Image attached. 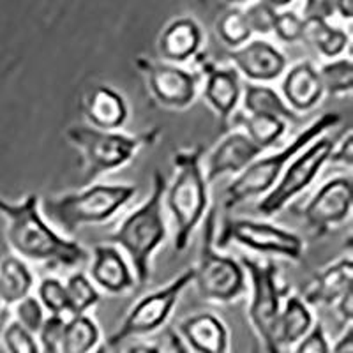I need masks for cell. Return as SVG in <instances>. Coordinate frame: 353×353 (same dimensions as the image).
Listing matches in <instances>:
<instances>
[{
  "instance_id": "ee69618b",
  "label": "cell",
  "mask_w": 353,
  "mask_h": 353,
  "mask_svg": "<svg viewBox=\"0 0 353 353\" xmlns=\"http://www.w3.org/2000/svg\"><path fill=\"white\" fill-rule=\"evenodd\" d=\"M125 353H161V350L152 345H134L131 346Z\"/></svg>"
},
{
  "instance_id": "7402d4cb",
  "label": "cell",
  "mask_w": 353,
  "mask_h": 353,
  "mask_svg": "<svg viewBox=\"0 0 353 353\" xmlns=\"http://www.w3.org/2000/svg\"><path fill=\"white\" fill-rule=\"evenodd\" d=\"M353 261L352 258H341L329 265L309 281L304 290L305 304H336L346 290L352 288Z\"/></svg>"
},
{
  "instance_id": "2e32d148",
  "label": "cell",
  "mask_w": 353,
  "mask_h": 353,
  "mask_svg": "<svg viewBox=\"0 0 353 353\" xmlns=\"http://www.w3.org/2000/svg\"><path fill=\"white\" fill-rule=\"evenodd\" d=\"M201 71L205 74L203 97L219 115L221 124L228 125L242 97L241 74L233 68H219L210 61H201Z\"/></svg>"
},
{
  "instance_id": "4fadbf2b",
  "label": "cell",
  "mask_w": 353,
  "mask_h": 353,
  "mask_svg": "<svg viewBox=\"0 0 353 353\" xmlns=\"http://www.w3.org/2000/svg\"><path fill=\"white\" fill-rule=\"evenodd\" d=\"M353 182L350 176H334L318 189L314 196L302 207L305 225L316 237L345 223L352 214Z\"/></svg>"
},
{
  "instance_id": "5b68a950",
  "label": "cell",
  "mask_w": 353,
  "mask_h": 353,
  "mask_svg": "<svg viewBox=\"0 0 353 353\" xmlns=\"http://www.w3.org/2000/svg\"><path fill=\"white\" fill-rule=\"evenodd\" d=\"M137 191V185L131 184H96L78 193L44 200L43 212L64 232L74 233L83 225L108 221L134 198Z\"/></svg>"
},
{
  "instance_id": "f6af8a7d",
  "label": "cell",
  "mask_w": 353,
  "mask_h": 353,
  "mask_svg": "<svg viewBox=\"0 0 353 353\" xmlns=\"http://www.w3.org/2000/svg\"><path fill=\"white\" fill-rule=\"evenodd\" d=\"M106 350H108L106 348V345H101V346H97L92 353H106Z\"/></svg>"
},
{
  "instance_id": "603a6c76",
  "label": "cell",
  "mask_w": 353,
  "mask_h": 353,
  "mask_svg": "<svg viewBox=\"0 0 353 353\" xmlns=\"http://www.w3.org/2000/svg\"><path fill=\"white\" fill-rule=\"evenodd\" d=\"M302 41L311 44L320 55L336 61L348 48L350 36L343 28L330 25L323 14H305Z\"/></svg>"
},
{
  "instance_id": "60d3db41",
  "label": "cell",
  "mask_w": 353,
  "mask_h": 353,
  "mask_svg": "<svg viewBox=\"0 0 353 353\" xmlns=\"http://www.w3.org/2000/svg\"><path fill=\"white\" fill-rule=\"evenodd\" d=\"M330 353H353V330L352 327L345 330L339 339L330 346Z\"/></svg>"
},
{
  "instance_id": "ab89813d",
  "label": "cell",
  "mask_w": 353,
  "mask_h": 353,
  "mask_svg": "<svg viewBox=\"0 0 353 353\" xmlns=\"http://www.w3.org/2000/svg\"><path fill=\"white\" fill-rule=\"evenodd\" d=\"M337 304V314L341 318V321L345 325H352V316H353V290H346L343 293L339 301L336 302Z\"/></svg>"
},
{
  "instance_id": "ffe728a7",
  "label": "cell",
  "mask_w": 353,
  "mask_h": 353,
  "mask_svg": "<svg viewBox=\"0 0 353 353\" xmlns=\"http://www.w3.org/2000/svg\"><path fill=\"white\" fill-rule=\"evenodd\" d=\"M182 341L196 353H232L225 321L212 313H198L179 325Z\"/></svg>"
},
{
  "instance_id": "cb8c5ba5",
  "label": "cell",
  "mask_w": 353,
  "mask_h": 353,
  "mask_svg": "<svg viewBox=\"0 0 353 353\" xmlns=\"http://www.w3.org/2000/svg\"><path fill=\"white\" fill-rule=\"evenodd\" d=\"M314 325V316L309 305L299 295H292L281 309L276 325V341L279 350L292 348Z\"/></svg>"
},
{
  "instance_id": "f35d334b",
  "label": "cell",
  "mask_w": 353,
  "mask_h": 353,
  "mask_svg": "<svg viewBox=\"0 0 353 353\" xmlns=\"http://www.w3.org/2000/svg\"><path fill=\"white\" fill-rule=\"evenodd\" d=\"M329 161L332 163H341L346 168H352L353 165V137L352 131H348L343 141L339 145H334L332 152H330Z\"/></svg>"
},
{
  "instance_id": "f1b7e54d",
  "label": "cell",
  "mask_w": 353,
  "mask_h": 353,
  "mask_svg": "<svg viewBox=\"0 0 353 353\" xmlns=\"http://www.w3.org/2000/svg\"><path fill=\"white\" fill-rule=\"evenodd\" d=\"M216 32L223 43L232 50H237L251 41V27L242 8H230L216 21Z\"/></svg>"
},
{
  "instance_id": "ba28073f",
  "label": "cell",
  "mask_w": 353,
  "mask_h": 353,
  "mask_svg": "<svg viewBox=\"0 0 353 353\" xmlns=\"http://www.w3.org/2000/svg\"><path fill=\"white\" fill-rule=\"evenodd\" d=\"M239 263L251 281L249 321L267 353H281L276 341V325L281 313V299L288 292V286L283 281L279 267L272 260L260 261L249 256H242Z\"/></svg>"
},
{
  "instance_id": "ac0fdd59",
  "label": "cell",
  "mask_w": 353,
  "mask_h": 353,
  "mask_svg": "<svg viewBox=\"0 0 353 353\" xmlns=\"http://www.w3.org/2000/svg\"><path fill=\"white\" fill-rule=\"evenodd\" d=\"M203 30L191 17H181L166 25L157 39V52L163 62L179 65L200 53Z\"/></svg>"
},
{
  "instance_id": "bcb514c9",
  "label": "cell",
  "mask_w": 353,
  "mask_h": 353,
  "mask_svg": "<svg viewBox=\"0 0 353 353\" xmlns=\"http://www.w3.org/2000/svg\"><path fill=\"white\" fill-rule=\"evenodd\" d=\"M2 305H4V304H2V297H0V307H2Z\"/></svg>"
},
{
  "instance_id": "3957f363",
  "label": "cell",
  "mask_w": 353,
  "mask_h": 353,
  "mask_svg": "<svg viewBox=\"0 0 353 353\" xmlns=\"http://www.w3.org/2000/svg\"><path fill=\"white\" fill-rule=\"evenodd\" d=\"M203 154L205 149L201 145L173 154L176 172L172 185L166 188L165 198L175 225L173 249L176 253H182L188 248L191 235L209 209V182L201 168Z\"/></svg>"
},
{
  "instance_id": "4316f807",
  "label": "cell",
  "mask_w": 353,
  "mask_h": 353,
  "mask_svg": "<svg viewBox=\"0 0 353 353\" xmlns=\"http://www.w3.org/2000/svg\"><path fill=\"white\" fill-rule=\"evenodd\" d=\"M101 330L87 314L71 316L65 321L61 353H92L99 346Z\"/></svg>"
},
{
  "instance_id": "7c38bea8",
  "label": "cell",
  "mask_w": 353,
  "mask_h": 353,
  "mask_svg": "<svg viewBox=\"0 0 353 353\" xmlns=\"http://www.w3.org/2000/svg\"><path fill=\"white\" fill-rule=\"evenodd\" d=\"M134 64L147 78L150 94L161 106L185 110L193 105L198 94L194 72L166 62L150 61L147 57H140Z\"/></svg>"
},
{
  "instance_id": "9c48e42d",
  "label": "cell",
  "mask_w": 353,
  "mask_h": 353,
  "mask_svg": "<svg viewBox=\"0 0 353 353\" xmlns=\"http://www.w3.org/2000/svg\"><path fill=\"white\" fill-rule=\"evenodd\" d=\"M334 145L336 140L323 134L307 145L301 154H297L295 159L286 166L276 185L258 203V212L263 217H272L281 212L293 198L299 196L304 189L313 184L323 165L329 163Z\"/></svg>"
},
{
  "instance_id": "4dcf8cb0",
  "label": "cell",
  "mask_w": 353,
  "mask_h": 353,
  "mask_svg": "<svg viewBox=\"0 0 353 353\" xmlns=\"http://www.w3.org/2000/svg\"><path fill=\"white\" fill-rule=\"evenodd\" d=\"M323 92L339 97L352 92L353 88V64L350 59H336L318 69Z\"/></svg>"
},
{
  "instance_id": "8fae6325",
  "label": "cell",
  "mask_w": 353,
  "mask_h": 353,
  "mask_svg": "<svg viewBox=\"0 0 353 353\" xmlns=\"http://www.w3.org/2000/svg\"><path fill=\"white\" fill-rule=\"evenodd\" d=\"M230 242L244 245L256 253L276 254L292 261H301L304 256V241L297 233L263 221H226L219 235H216V248H226Z\"/></svg>"
},
{
  "instance_id": "1f68e13d",
  "label": "cell",
  "mask_w": 353,
  "mask_h": 353,
  "mask_svg": "<svg viewBox=\"0 0 353 353\" xmlns=\"http://www.w3.org/2000/svg\"><path fill=\"white\" fill-rule=\"evenodd\" d=\"M37 301L43 305V309L50 311V314H59L64 316L68 313V293L65 286L61 279L57 277H44L37 286Z\"/></svg>"
},
{
  "instance_id": "52a82bcc",
  "label": "cell",
  "mask_w": 353,
  "mask_h": 353,
  "mask_svg": "<svg viewBox=\"0 0 353 353\" xmlns=\"http://www.w3.org/2000/svg\"><path fill=\"white\" fill-rule=\"evenodd\" d=\"M216 226V209L207 210L203 217L200 260L194 267L193 283L205 301L230 304L241 299L248 290L245 272L237 260L217 251Z\"/></svg>"
},
{
  "instance_id": "484cf974",
  "label": "cell",
  "mask_w": 353,
  "mask_h": 353,
  "mask_svg": "<svg viewBox=\"0 0 353 353\" xmlns=\"http://www.w3.org/2000/svg\"><path fill=\"white\" fill-rule=\"evenodd\" d=\"M34 274L21 258L6 256L0 261V297L4 305H14L30 295Z\"/></svg>"
},
{
  "instance_id": "8d00e7d4",
  "label": "cell",
  "mask_w": 353,
  "mask_h": 353,
  "mask_svg": "<svg viewBox=\"0 0 353 353\" xmlns=\"http://www.w3.org/2000/svg\"><path fill=\"white\" fill-rule=\"evenodd\" d=\"M44 309L36 297L28 295L23 301L14 304V321H18L25 330L36 336L44 321Z\"/></svg>"
},
{
  "instance_id": "7a4b0ae2",
  "label": "cell",
  "mask_w": 353,
  "mask_h": 353,
  "mask_svg": "<svg viewBox=\"0 0 353 353\" xmlns=\"http://www.w3.org/2000/svg\"><path fill=\"white\" fill-rule=\"evenodd\" d=\"M166 179L161 170L152 176V194L149 200L129 214L122 225L110 235L113 244L121 245L129 254L138 286H145L152 274V256L166 239V221L163 198L166 193Z\"/></svg>"
},
{
  "instance_id": "9a60e30c",
  "label": "cell",
  "mask_w": 353,
  "mask_h": 353,
  "mask_svg": "<svg viewBox=\"0 0 353 353\" xmlns=\"http://www.w3.org/2000/svg\"><path fill=\"white\" fill-rule=\"evenodd\" d=\"M263 152L245 137V132H230L210 152L205 166V179L212 182L223 175H239Z\"/></svg>"
},
{
  "instance_id": "d590c367",
  "label": "cell",
  "mask_w": 353,
  "mask_h": 353,
  "mask_svg": "<svg viewBox=\"0 0 353 353\" xmlns=\"http://www.w3.org/2000/svg\"><path fill=\"white\" fill-rule=\"evenodd\" d=\"M244 14L248 18L251 32L267 36V34H272L277 6L270 4V2H254V4H249L248 8H244Z\"/></svg>"
},
{
  "instance_id": "44dd1931",
  "label": "cell",
  "mask_w": 353,
  "mask_h": 353,
  "mask_svg": "<svg viewBox=\"0 0 353 353\" xmlns=\"http://www.w3.org/2000/svg\"><path fill=\"white\" fill-rule=\"evenodd\" d=\"M285 103L290 110L297 113L311 112L323 97V85H321L318 69L309 61L297 62L285 71L281 85Z\"/></svg>"
},
{
  "instance_id": "30bf717a",
  "label": "cell",
  "mask_w": 353,
  "mask_h": 353,
  "mask_svg": "<svg viewBox=\"0 0 353 353\" xmlns=\"http://www.w3.org/2000/svg\"><path fill=\"white\" fill-rule=\"evenodd\" d=\"M194 281V269H185L179 276L168 283L163 288L145 295L141 301L132 305L128 316L121 323V327L108 337L106 348L108 346L121 345L122 341L134 336H143V334H152L157 329L165 325L170 314L173 313V307L181 299L182 292Z\"/></svg>"
},
{
  "instance_id": "f546056e",
  "label": "cell",
  "mask_w": 353,
  "mask_h": 353,
  "mask_svg": "<svg viewBox=\"0 0 353 353\" xmlns=\"http://www.w3.org/2000/svg\"><path fill=\"white\" fill-rule=\"evenodd\" d=\"M65 293H68V313L71 316H80L85 314L90 307L99 302V292L94 286V283L85 276L83 272L77 270L68 277L65 281Z\"/></svg>"
},
{
  "instance_id": "6da1fadb",
  "label": "cell",
  "mask_w": 353,
  "mask_h": 353,
  "mask_svg": "<svg viewBox=\"0 0 353 353\" xmlns=\"http://www.w3.org/2000/svg\"><path fill=\"white\" fill-rule=\"evenodd\" d=\"M39 194H27L21 201L0 198V214L8 221V242L20 258L37 263L80 267L88 258V251L77 241L57 233L44 221L39 209Z\"/></svg>"
},
{
  "instance_id": "277c9868",
  "label": "cell",
  "mask_w": 353,
  "mask_h": 353,
  "mask_svg": "<svg viewBox=\"0 0 353 353\" xmlns=\"http://www.w3.org/2000/svg\"><path fill=\"white\" fill-rule=\"evenodd\" d=\"M341 122V115L336 112H327L311 125L304 129L299 137L293 138L285 149L277 150L267 157H258L242 173L233 179L232 184L226 188L225 209H235L237 205L251 200V198L267 194L276 185L279 176L286 170V166L301 154L307 145L313 143L320 137H323L329 129L336 128Z\"/></svg>"
},
{
  "instance_id": "8992f818",
  "label": "cell",
  "mask_w": 353,
  "mask_h": 353,
  "mask_svg": "<svg viewBox=\"0 0 353 353\" xmlns=\"http://www.w3.org/2000/svg\"><path fill=\"white\" fill-rule=\"evenodd\" d=\"M159 129L154 128L141 134H122L119 131H101L90 125H71L65 137L83 156V184L103 173L113 172L134 159L147 145H154L159 138Z\"/></svg>"
},
{
  "instance_id": "d6986e66",
  "label": "cell",
  "mask_w": 353,
  "mask_h": 353,
  "mask_svg": "<svg viewBox=\"0 0 353 353\" xmlns=\"http://www.w3.org/2000/svg\"><path fill=\"white\" fill-rule=\"evenodd\" d=\"M92 254V267L88 279L94 283V286H99L113 295L134 290L137 286L134 274L115 245H96Z\"/></svg>"
},
{
  "instance_id": "836d02e7",
  "label": "cell",
  "mask_w": 353,
  "mask_h": 353,
  "mask_svg": "<svg viewBox=\"0 0 353 353\" xmlns=\"http://www.w3.org/2000/svg\"><path fill=\"white\" fill-rule=\"evenodd\" d=\"M65 320L59 314H50L44 318L39 332L36 334L41 353H61L62 337H64Z\"/></svg>"
},
{
  "instance_id": "d4e9b609",
  "label": "cell",
  "mask_w": 353,
  "mask_h": 353,
  "mask_svg": "<svg viewBox=\"0 0 353 353\" xmlns=\"http://www.w3.org/2000/svg\"><path fill=\"white\" fill-rule=\"evenodd\" d=\"M241 99L248 115L277 117V119L285 121L286 124L301 121V117L293 110H290L283 97L272 87H267V85L245 83L242 88Z\"/></svg>"
},
{
  "instance_id": "e575fe53",
  "label": "cell",
  "mask_w": 353,
  "mask_h": 353,
  "mask_svg": "<svg viewBox=\"0 0 353 353\" xmlns=\"http://www.w3.org/2000/svg\"><path fill=\"white\" fill-rule=\"evenodd\" d=\"M2 343L8 353H41L34 334L25 330L18 321H9L2 332Z\"/></svg>"
},
{
  "instance_id": "83f0119b",
  "label": "cell",
  "mask_w": 353,
  "mask_h": 353,
  "mask_svg": "<svg viewBox=\"0 0 353 353\" xmlns=\"http://www.w3.org/2000/svg\"><path fill=\"white\" fill-rule=\"evenodd\" d=\"M245 137L261 150H267L281 140L286 132V122L269 115H245L242 119Z\"/></svg>"
},
{
  "instance_id": "7bdbcfd3",
  "label": "cell",
  "mask_w": 353,
  "mask_h": 353,
  "mask_svg": "<svg viewBox=\"0 0 353 353\" xmlns=\"http://www.w3.org/2000/svg\"><path fill=\"white\" fill-rule=\"evenodd\" d=\"M170 343H172L173 353H191L185 343L182 341V337L175 332H170Z\"/></svg>"
},
{
  "instance_id": "74e56055",
  "label": "cell",
  "mask_w": 353,
  "mask_h": 353,
  "mask_svg": "<svg viewBox=\"0 0 353 353\" xmlns=\"http://www.w3.org/2000/svg\"><path fill=\"white\" fill-rule=\"evenodd\" d=\"M293 353H330V343L321 321H314L307 334L293 346Z\"/></svg>"
},
{
  "instance_id": "7dc6e473",
  "label": "cell",
  "mask_w": 353,
  "mask_h": 353,
  "mask_svg": "<svg viewBox=\"0 0 353 353\" xmlns=\"http://www.w3.org/2000/svg\"><path fill=\"white\" fill-rule=\"evenodd\" d=\"M251 353H258V348H254V350H253V352H251Z\"/></svg>"
},
{
  "instance_id": "b9f144b4",
  "label": "cell",
  "mask_w": 353,
  "mask_h": 353,
  "mask_svg": "<svg viewBox=\"0 0 353 353\" xmlns=\"http://www.w3.org/2000/svg\"><path fill=\"white\" fill-rule=\"evenodd\" d=\"M332 9L336 12H339V14H341V18L343 20H352V17H353V2H345V0H343V2H336V4H332Z\"/></svg>"
},
{
  "instance_id": "5bb4252c",
  "label": "cell",
  "mask_w": 353,
  "mask_h": 353,
  "mask_svg": "<svg viewBox=\"0 0 353 353\" xmlns=\"http://www.w3.org/2000/svg\"><path fill=\"white\" fill-rule=\"evenodd\" d=\"M226 55L239 74L248 78L249 83L256 85L277 80L285 74L288 65L285 53L263 39L249 41L241 48L230 50Z\"/></svg>"
},
{
  "instance_id": "e0dca14e",
  "label": "cell",
  "mask_w": 353,
  "mask_h": 353,
  "mask_svg": "<svg viewBox=\"0 0 353 353\" xmlns=\"http://www.w3.org/2000/svg\"><path fill=\"white\" fill-rule=\"evenodd\" d=\"M90 128L101 131H117L125 124L129 115L124 96L108 85H94L80 105Z\"/></svg>"
},
{
  "instance_id": "d6a6232c",
  "label": "cell",
  "mask_w": 353,
  "mask_h": 353,
  "mask_svg": "<svg viewBox=\"0 0 353 353\" xmlns=\"http://www.w3.org/2000/svg\"><path fill=\"white\" fill-rule=\"evenodd\" d=\"M302 30H304V17L301 12L285 8L277 9L276 21H274L272 34L283 43H297L302 41Z\"/></svg>"
}]
</instances>
